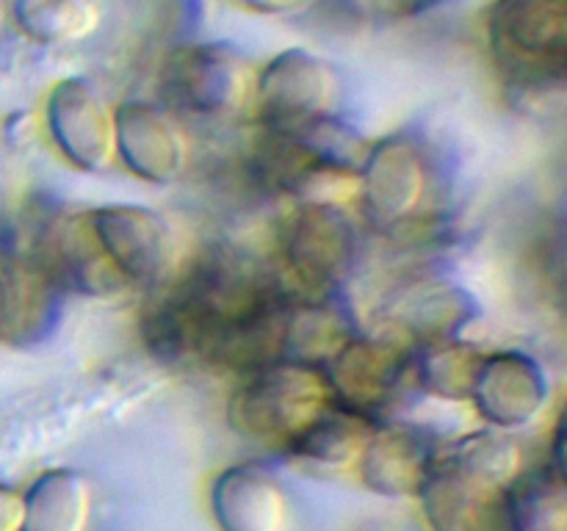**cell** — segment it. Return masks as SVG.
Returning a JSON list of instances; mask_svg holds the SVG:
<instances>
[{
  "label": "cell",
  "mask_w": 567,
  "mask_h": 531,
  "mask_svg": "<svg viewBox=\"0 0 567 531\" xmlns=\"http://www.w3.org/2000/svg\"><path fill=\"white\" fill-rule=\"evenodd\" d=\"M487 42L509 88L559 92L567 61L565 0H496L487 14Z\"/></svg>",
  "instance_id": "obj_4"
},
{
  "label": "cell",
  "mask_w": 567,
  "mask_h": 531,
  "mask_svg": "<svg viewBox=\"0 0 567 531\" xmlns=\"http://www.w3.org/2000/svg\"><path fill=\"white\" fill-rule=\"evenodd\" d=\"M332 402L371 420L396 404L413 376V348L380 335H354L321 365Z\"/></svg>",
  "instance_id": "obj_7"
},
{
  "label": "cell",
  "mask_w": 567,
  "mask_h": 531,
  "mask_svg": "<svg viewBox=\"0 0 567 531\" xmlns=\"http://www.w3.org/2000/svg\"><path fill=\"white\" fill-rule=\"evenodd\" d=\"M238 3L247 6L249 11H258V14H291V11L310 9L319 0H238Z\"/></svg>",
  "instance_id": "obj_26"
},
{
  "label": "cell",
  "mask_w": 567,
  "mask_h": 531,
  "mask_svg": "<svg viewBox=\"0 0 567 531\" xmlns=\"http://www.w3.org/2000/svg\"><path fill=\"white\" fill-rule=\"evenodd\" d=\"M482 357L485 352L480 346L460 337L421 343L419 348H413V376L432 396L446 402H468Z\"/></svg>",
  "instance_id": "obj_22"
},
{
  "label": "cell",
  "mask_w": 567,
  "mask_h": 531,
  "mask_svg": "<svg viewBox=\"0 0 567 531\" xmlns=\"http://www.w3.org/2000/svg\"><path fill=\"white\" fill-rule=\"evenodd\" d=\"M332 404L319 365L280 357L241 374L227 402V420L241 437L282 448Z\"/></svg>",
  "instance_id": "obj_3"
},
{
  "label": "cell",
  "mask_w": 567,
  "mask_h": 531,
  "mask_svg": "<svg viewBox=\"0 0 567 531\" xmlns=\"http://www.w3.org/2000/svg\"><path fill=\"white\" fill-rule=\"evenodd\" d=\"M116 158L133 177L155 186L175 183L186 171L188 138L175 116L147 100L114 108Z\"/></svg>",
  "instance_id": "obj_13"
},
{
  "label": "cell",
  "mask_w": 567,
  "mask_h": 531,
  "mask_svg": "<svg viewBox=\"0 0 567 531\" xmlns=\"http://www.w3.org/2000/svg\"><path fill=\"white\" fill-rule=\"evenodd\" d=\"M382 14L388 17H410V14H419V11L430 9L435 6L437 0H371Z\"/></svg>",
  "instance_id": "obj_27"
},
{
  "label": "cell",
  "mask_w": 567,
  "mask_h": 531,
  "mask_svg": "<svg viewBox=\"0 0 567 531\" xmlns=\"http://www.w3.org/2000/svg\"><path fill=\"white\" fill-rule=\"evenodd\" d=\"M92 490L86 476L72 468L44 470L22 492L20 531H86Z\"/></svg>",
  "instance_id": "obj_20"
},
{
  "label": "cell",
  "mask_w": 567,
  "mask_h": 531,
  "mask_svg": "<svg viewBox=\"0 0 567 531\" xmlns=\"http://www.w3.org/2000/svg\"><path fill=\"white\" fill-rule=\"evenodd\" d=\"M437 457V442L421 429L380 420L358 459V473L371 492L415 498Z\"/></svg>",
  "instance_id": "obj_15"
},
{
  "label": "cell",
  "mask_w": 567,
  "mask_h": 531,
  "mask_svg": "<svg viewBox=\"0 0 567 531\" xmlns=\"http://www.w3.org/2000/svg\"><path fill=\"white\" fill-rule=\"evenodd\" d=\"M44 127L61 158L81 171H105L116 160L114 108L86 77H64L44 100Z\"/></svg>",
  "instance_id": "obj_11"
},
{
  "label": "cell",
  "mask_w": 567,
  "mask_h": 531,
  "mask_svg": "<svg viewBox=\"0 0 567 531\" xmlns=\"http://www.w3.org/2000/svg\"><path fill=\"white\" fill-rule=\"evenodd\" d=\"M360 236L343 208L302 205L282 230V263L297 285L330 293L358 266Z\"/></svg>",
  "instance_id": "obj_9"
},
{
  "label": "cell",
  "mask_w": 567,
  "mask_h": 531,
  "mask_svg": "<svg viewBox=\"0 0 567 531\" xmlns=\"http://www.w3.org/2000/svg\"><path fill=\"white\" fill-rule=\"evenodd\" d=\"M59 285L37 254L6 252L0 260V343L31 346L55 330L61 315Z\"/></svg>",
  "instance_id": "obj_14"
},
{
  "label": "cell",
  "mask_w": 567,
  "mask_h": 531,
  "mask_svg": "<svg viewBox=\"0 0 567 531\" xmlns=\"http://www.w3.org/2000/svg\"><path fill=\"white\" fill-rule=\"evenodd\" d=\"M391 324L415 343L460 337V330L480 315V302L465 288L443 280L413 282L393 299Z\"/></svg>",
  "instance_id": "obj_17"
},
{
  "label": "cell",
  "mask_w": 567,
  "mask_h": 531,
  "mask_svg": "<svg viewBox=\"0 0 567 531\" xmlns=\"http://www.w3.org/2000/svg\"><path fill=\"white\" fill-rule=\"evenodd\" d=\"M17 28L37 44H72L97 28L92 0H11Z\"/></svg>",
  "instance_id": "obj_23"
},
{
  "label": "cell",
  "mask_w": 567,
  "mask_h": 531,
  "mask_svg": "<svg viewBox=\"0 0 567 531\" xmlns=\"http://www.w3.org/2000/svg\"><path fill=\"white\" fill-rule=\"evenodd\" d=\"M6 252H9V249H6L3 243H0V260H3V254H6Z\"/></svg>",
  "instance_id": "obj_28"
},
{
  "label": "cell",
  "mask_w": 567,
  "mask_h": 531,
  "mask_svg": "<svg viewBox=\"0 0 567 531\" xmlns=\"http://www.w3.org/2000/svg\"><path fill=\"white\" fill-rule=\"evenodd\" d=\"M37 258L48 266L50 274L59 280L64 291L66 288H75V291L105 296V293L127 288L120 280V274L111 269L109 260H105L86 216L83 219L59 221L44 236L42 252H37Z\"/></svg>",
  "instance_id": "obj_18"
},
{
  "label": "cell",
  "mask_w": 567,
  "mask_h": 531,
  "mask_svg": "<svg viewBox=\"0 0 567 531\" xmlns=\"http://www.w3.org/2000/svg\"><path fill=\"white\" fill-rule=\"evenodd\" d=\"M377 424L380 420H371L332 402L288 442L286 454L319 470L354 468Z\"/></svg>",
  "instance_id": "obj_19"
},
{
  "label": "cell",
  "mask_w": 567,
  "mask_h": 531,
  "mask_svg": "<svg viewBox=\"0 0 567 531\" xmlns=\"http://www.w3.org/2000/svg\"><path fill=\"white\" fill-rule=\"evenodd\" d=\"M468 402L493 429H524L546 413L551 379L546 365L524 348L485 352Z\"/></svg>",
  "instance_id": "obj_12"
},
{
  "label": "cell",
  "mask_w": 567,
  "mask_h": 531,
  "mask_svg": "<svg viewBox=\"0 0 567 531\" xmlns=\"http://www.w3.org/2000/svg\"><path fill=\"white\" fill-rule=\"evenodd\" d=\"M89 227L111 269L125 285H166L177 266V243L169 221L144 205H103L86 214Z\"/></svg>",
  "instance_id": "obj_6"
},
{
  "label": "cell",
  "mask_w": 567,
  "mask_h": 531,
  "mask_svg": "<svg viewBox=\"0 0 567 531\" xmlns=\"http://www.w3.org/2000/svg\"><path fill=\"white\" fill-rule=\"evenodd\" d=\"M22 492L0 485V531H20Z\"/></svg>",
  "instance_id": "obj_25"
},
{
  "label": "cell",
  "mask_w": 567,
  "mask_h": 531,
  "mask_svg": "<svg viewBox=\"0 0 567 531\" xmlns=\"http://www.w3.org/2000/svg\"><path fill=\"white\" fill-rule=\"evenodd\" d=\"M210 514L219 531H286L288 496L282 481L258 462L230 465L210 481Z\"/></svg>",
  "instance_id": "obj_16"
},
{
  "label": "cell",
  "mask_w": 567,
  "mask_h": 531,
  "mask_svg": "<svg viewBox=\"0 0 567 531\" xmlns=\"http://www.w3.org/2000/svg\"><path fill=\"white\" fill-rule=\"evenodd\" d=\"M252 61L225 42L183 44L166 59V100L175 108L199 119H230L252 108L255 97Z\"/></svg>",
  "instance_id": "obj_5"
},
{
  "label": "cell",
  "mask_w": 567,
  "mask_h": 531,
  "mask_svg": "<svg viewBox=\"0 0 567 531\" xmlns=\"http://www.w3.org/2000/svg\"><path fill=\"white\" fill-rule=\"evenodd\" d=\"M155 291L142 313L144 343L155 357L199 360L238 376L282 357L291 299L252 260L210 252Z\"/></svg>",
  "instance_id": "obj_1"
},
{
  "label": "cell",
  "mask_w": 567,
  "mask_h": 531,
  "mask_svg": "<svg viewBox=\"0 0 567 531\" xmlns=\"http://www.w3.org/2000/svg\"><path fill=\"white\" fill-rule=\"evenodd\" d=\"M341 100V75L330 61L302 48L277 53L255 77L252 108L266 131H293L332 114Z\"/></svg>",
  "instance_id": "obj_8"
},
{
  "label": "cell",
  "mask_w": 567,
  "mask_h": 531,
  "mask_svg": "<svg viewBox=\"0 0 567 531\" xmlns=\"http://www.w3.org/2000/svg\"><path fill=\"white\" fill-rule=\"evenodd\" d=\"M358 175L360 208L380 230L410 225L430 191L426 155L408 133H393L371 144Z\"/></svg>",
  "instance_id": "obj_10"
},
{
  "label": "cell",
  "mask_w": 567,
  "mask_h": 531,
  "mask_svg": "<svg viewBox=\"0 0 567 531\" xmlns=\"http://www.w3.org/2000/svg\"><path fill=\"white\" fill-rule=\"evenodd\" d=\"M524 473V451L502 429H480L437 448L419 490L432 531H513L509 492Z\"/></svg>",
  "instance_id": "obj_2"
},
{
  "label": "cell",
  "mask_w": 567,
  "mask_h": 531,
  "mask_svg": "<svg viewBox=\"0 0 567 531\" xmlns=\"http://www.w3.org/2000/svg\"><path fill=\"white\" fill-rule=\"evenodd\" d=\"M358 335L352 315L332 299L291 302L282 335V357L308 365H324L349 337Z\"/></svg>",
  "instance_id": "obj_21"
},
{
  "label": "cell",
  "mask_w": 567,
  "mask_h": 531,
  "mask_svg": "<svg viewBox=\"0 0 567 531\" xmlns=\"http://www.w3.org/2000/svg\"><path fill=\"white\" fill-rule=\"evenodd\" d=\"M513 531H567L565 473L546 465L535 473H520L509 492Z\"/></svg>",
  "instance_id": "obj_24"
}]
</instances>
